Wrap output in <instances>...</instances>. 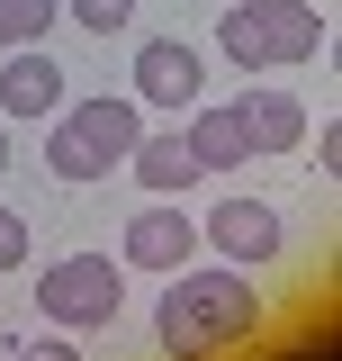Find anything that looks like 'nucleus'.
<instances>
[{
    "mask_svg": "<svg viewBox=\"0 0 342 361\" xmlns=\"http://www.w3.org/2000/svg\"><path fill=\"white\" fill-rule=\"evenodd\" d=\"M18 361H82L72 334H18Z\"/></svg>",
    "mask_w": 342,
    "mask_h": 361,
    "instance_id": "2eb2a0df",
    "label": "nucleus"
},
{
    "mask_svg": "<svg viewBox=\"0 0 342 361\" xmlns=\"http://www.w3.org/2000/svg\"><path fill=\"white\" fill-rule=\"evenodd\" d=\"M208 90V54L189 37H144L135 45V109H198Z\"/></svg>",
    "mask_w": 342,
    "mask_h": 361,
    "instance_id": "0eeeda50",
    "label": "nucleus"
},
{
    "mask_svg": "<svg viewBox=\"0 0 342 361\" xmlns=\"http://www.w3.org/2000/svg\"><path fill=\"white\" fill-rule=\"evenodd\" d=\"M0 271H27V217L0 208Z\"/></svg>",
    "mask_w": 342,
    "mask_h": 361,
    "instance_id": "4468645a",
    "label": "nucleus"
},
{
    "mask_svg": "<svg viewBox=\"0 0 342 361\" xmlns=\"http://www.w3.org/2000/svg\"><path fill=\"white\" fill-rule=\"evenodd\" d=\"M0 172H9V118H0Z\"/></svg>",
    "mask_w": 342,
    "mask_h": 361,
    "instance_id": "f3484780",
    "label": "nucleus"
},
{
    "mask_svg": "<svg viewBox=\"0 0 342 361\" xmlns=\"http://www.w3.org/2000/svg\"><path fill=\"white\" fill-rule=\"evenodd\" d=\"M180 145H189L198 172H243V163H253V145H243V118H234V109H189V135H180Z\"/></svg>",
    "mask_w": 342,
    "mask_h": 361,
    "instance_id": "9d476101",
    "label": "nucleus"
},
{
    "mask_svg": "<svg viewBox=\"0 0 342 361\" xmlns=\"http://www.w3.org/2000/svg\"><path fill=\"white\" fill-rule=\"evenodd\" d=\"M261 325H270V307H261V289L234 262L225 271H171L163 307H153V334H163L171 361H234Z\"/></svg>",
    "mask_w": 342,
    "mask_h": 361,
    "instance_id": "f257e3e1",
    "label": "nucleus"
},
{
    "mask_svg": "<svg viewBox=\"0 0 342 361\" xmlns=\"http://www.w3.org/2000/svg\"><path fill=\"white\" fill-rule=\"evenodd\" d=\"M315 172H342V127H315Z\"/></svg>",
    "mask_w": 342,
    "mask_h": 361,
    "instance_id": "dca6fc26",
    "label": "nucleus"
},
{
    "mask_svg": "<svg viewBox=\"0 0 342 361\" xmlns=\"http://www.w3.org/2000/svg\"><path fill=\"white\" fill-rule=\"evenodd\" d=\"M127 172L144 180V190H153V199H180V190H189V180H208V172H198V163H189V145H180V135H135V154H127Z\"/></svg>",
    "mask_w": 342,
    "mask_h": 361,
    "instance_id": "9b49d317",
    "label": "nucleus"
},
{
    "mask_svg": "<svg viewBox=\"0 0 342 361\" xmlns=\"http://www.w3.org/2000/svg\"><path fill=\"white\" fill-rule=\"evenodd\" d=\"M118 262H135V271H189L198 262V217L180 208V199H144L127 217V235H118Z\"/></svg>",
    "mask_w": 342,
    "mask_h": 361,
    "instance_id": "423d86ee",
    "label": "nucleus"
},
{
    "mask_svg": "<svg viewBox=\"0 0 342 361\" xmlns=\"http://www.w3.org/2000/svg\"><path fill=\"white\" fill-rule=\"evenodd\" d=\"M234 118H243V145H253V154H289V145H306V99H289V90H243Z\"/></svg>",
    "mask_w": 342,
    "mask_h": 361,
    "instance_id": "1a4fd4ad",
    "label": "nucleus"
},
{
    "mask_svg": "<svg viewBox=\"0 0 342 361\" xmlns=\"http://www.w3.org/2000/svg\"><path fill=\"white\" fill-rule=\"evenodd\" d=\"M63 18V0H0V54H18V45H37L45 27Z\"/></svg>",
    "mask_w": 342,
    "mask_h": 361,
    "instance_id": "f8f14e48",
    "label": "nucleus"
},
{
    "mask_svg": "<svg viewBox=\"0 0 342 361\" xmlns=\"http://www.w3.org/2000/svg\"><path fill=\"white\" fill-rule=\"evenodd\" d=\"M216 45L234 73H270V63H315L324 54V9L315 0H225Z\"/></svg>",
    "mask_w": 342,
    "mask_h": 361,
    "instance_id": "f03ea898",
    "label": "nucleus"
},
{
    "mask_svg": "<svg viewBox=\"0 0 342 361\" xmlns=\"http://www.w3.org/2000/svg\"><path fill=\"white\" fill-rule=\"evenodd\" d=\"M37 307H45V325H63V334L108 325V316L127 307V262H118V253H63V262L37 271Z\"/></svg>",
    "mask_w": 342,
    "mask_h": 361,
    "instance_id": "20e7f679",
    "label": "nucleus"
},
{
    "mask_svg": "<svg viewBox=\"0 0 342 361\" xmlns=\"http://www.w3.org/2000/svg\"><path fill=\"white\" fill-rule=\"evenodd\" d=\"M63 9L82 18L90 37H127V27H135V0H63Z\"/></svg>",
    "mask_w": 342,
    "mask_h": 361,
    "instance_id": "ddd939ff",
    "label": "nucleus"
},
{
    "mask_svg": "<svg viewBox=\"0 0 342 361\" xmlns=\"http://www.w3.org/2000/svg\"><path fill=\"white\" fill-rule=\"evenodd\" d=\"M198 253H225L234 271H261V262L289 253V226H279L270 199H216L208 217H198Z\"/></svg>",
    "mask_w": 342,
    "mask_h": 361,
    "instance_id": "39448f33",
    "label": "nucleus"
},
{
    "mask_svg": "<svg viewBox=\"0 0 342 361\" xmlns=\"http://www.w3.org/2000/svg\"><path fill=\"white\" fill-rule=\"evenodd\" d=\"M0 109H9V118H54V109H63V63H54L45 45L0 54Z\"/></svg>",
    "mask_w": 342,
    "mask_h": 361,
    "instance_id": "6e6552de",
    "label": "nucleus"
},
{
    "mask_svg": "<svg viewBox=\"0 0 342 361\" xmlns=\"http://www.w3.org/2000/svg\"><path fill=\"white\" fill-rule=\"evenodd\" d=\"M135 135H144V109L99 90V99H72V109L54 118L45 163H54V180H108V172L135 154Z\"/></svg>",
    "mask_w": 342,
    "mask_h": 361,
    "instance_id": "7ed1b4c3",
    "label": "nucleus"
}]
</instances>
